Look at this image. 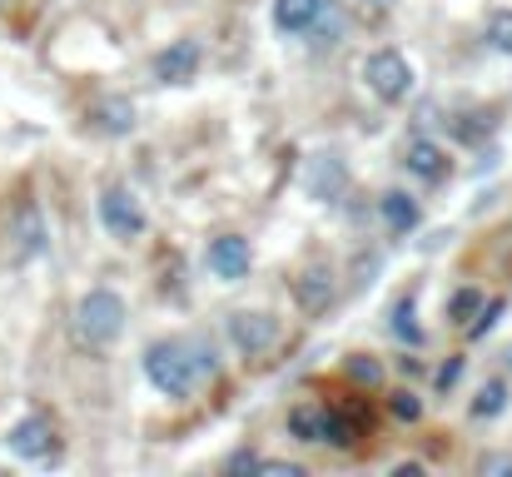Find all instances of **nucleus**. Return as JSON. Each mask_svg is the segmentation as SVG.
Wrapping results in <instances>:
<instances>
[{"mask_svg":"<svg viewBox=\"0 0 512 477\" xmlns=\"http://www.w3.org/2000/svg\"><path fill=\"white\" fill-rule=\"evenodd\" d=\"M378 214H383L388 234H413L418 219H423V209H418V199H413L408 189H388V194L378 199Z\"/></svg>","mask_w":512,"mask_h":477,"instance_id":"12","label":"nucleus"},{"mask_svg":"<svg viewBox=\"0 0 512 477\" xmlns=\"http://www.w3.org/2000/svg\"><path fill=\"white\" fill-rule=\"evenodd\" d=\"M95 125H100L105 135H130V130H135V105H130L125 95H115V100L95 105Z\"/></svg>","mask_w":512,"mask_h":477,"instance_id":"15","label":"nucleus"},{"mask_svg":"<svg viewBox=\"0 0 512 477\" xmlns=\"http://www.w3.org/2000/svg\"><path fill=\"white\" fill-rule=\"evenodd\" d=\"M100 224H105V234L110 239H120V244H130V239H140L145 234V209H140V199L125 189V184H105L100 189Z\"/></svg>","mask_w":512,"mask_h":477,"instance_id":"4","label":"nucleus"},{"mask_svg":"<svg viewBox=\"0 0 512 477\" xmlns=\"http://www.w3.org/2000/svg\"><path fill=\"white\" fill-rule=\"evenodd\" d=\"M478 309H483V294H478V289H458V294H453V304H448V318L463 328V323L478 314Z\"/></svg>","mask_w":512,"mask_h":477,"instance_id":"21","label":"nucleus"},{"mask_svg":"<svg viewBox=\"0 0 512 477\" xmlns=\"http://www.w3.org/2000/svg\"><path fill=\"white\" fill-rule=\"evenodd\" d=\"M498 318H503V304H488V309H483V318L473 323V338H483V333H488V328H493Z\"/></svg>","mask_w":512,"mask_h":477,"instance_id":"22","label":"nucleus"},{"mask_svg":"<svg viewBox=\"0 0 512 477\" xmlns=\"http://www.w3.org/2000/svg\"><path fill=\"white\" fill-rule=\"evenodd\" d=\"M5 448H10L15 458H25V463H55V458H60V438H55V423H50L45 413L20 418V423L5 433Z\"/></svg>","mask_w":512,"mask_h":477,"instance_id":"5","label":"nucleus"},{"mask_svg":"<svg viewBox=\"0 0 512 477\" xmlns=\"http://www.w3.org/2000/svg\"><path fill=\"white\" fill-rule=\"evenodd\" d=\"M125 299L115 294V289H90L80 304H75V318H70V338L85 348V353H105V348H115L120 343V333H125Z\"/></svg>","mask_w":512,"mask_h":477,"instance_id":"2","label":"nucleus"},{"mask_svg":"<svg viewBox=\"0 0 512 477\" xmlns=\"http://www.w3.org/2000/svg\"><path fill=\"white\" fill-rule=\"evenodd\" d=\"M488 45H493L498 55H512V5L488 20Z\"/></svg>","mask_w":512,"mask_h":477,"instance_id":"20","label":"nucleus"},{"mask_svg":"<svg viewBox=\"0 0 512 477\" xmlns=\"http://www.w3.org/2000/svg\"><path fill=\"white\" fill-rule=\"evenodd\" d=\"M508 378H493V383H483V393H478V403H473V418H498L503 408H508Z\"/></svg>","mask_w":512,"mask_h":477,"instance_id":"18","label":"nucleus"},{"mask_svg":"<svg viewBox=\"0 0 512 477\" xmlns=\"http://www.w3.org/2000/svg\"><path fill=\"white\" fill-rule=\"evenodd\" d=\"M329 428H334V413L319 408V403H299V408L289 413V433H294L299 443H329Z\"/></svg>","mask_w":512,"mask_h":477,"instance_id":"13","label":"nucleus"},{"mask_svg":"<svg viewBox=\"0 0 512 477\" xmlns=\"http://www.w3.org/2000/svg\"><path fill=\"white\" fill-rule=\"evenodd\" d=\"M294 299H299L304 314H324V309L334 304V274H329L324 264L304 269V274L294 279Z\"/></svg>","mask_w":512,"mask_h":477,"instance_id":"10","label":"nucleus"},{"mask_svg":"<svg viewBox=\"0 0 512 477\" xmlns=\"http://www.w3.org/2000/svg\"><path fill=\"white\" fill-rule=\"evenodd\" d=\"M339 184H343L339 159H334V155H319V159H314V179H309V189H314L319 199H334V194H339Z\"/></svg>","mask_w":512,"mask_h":477,"instance_id":"17","label":"nucleus"},{"mask_svg":"<svg viewBox=\"0 0 512 477\" xmlns=\"http://www.w3.org/2000/svg\"><path fill=\"white\" fill-rule=\"evenodd\" d=\"M393 408H398V418H418V413H423V408L413 403V393H398V398H393Z\"/></svg>","mask_w":512,"mask_h":477,"instance_id":"23","label":"nucleus"},{"mask_svg":"<svg viewBox=\"0 0 512 477\" xmlns=\"http://www.w3.org/2000/svg\"><path fill=\"white\" fill-rule=\"evenodd\" d=\"M204 264H209V274H214V279L239 284V279L254 269V249H249V239H239V234H219V239H209Z\"/></svg>","mask_w":512,"mask_h":477,"instance_id":"8","label":"nucleus"},{"mask_svg":"<svg viewBox=\"0 0 512 477\" xmlns=\"http://www.w3.org/2000/svg\"><path fill=\"white\" fill-rule=\"evenodd\" d=\"M10 239H15V259H40L45 254V214H40L35 199H20Z\"/></svg>","mask_w":512,"mask_h":477,"instance_id":"9","label":"nucleus"},{"mask_svg":"<svg viewBox=\"0 0 512 477\" xmlns=\"http://www.w3.org/2000/svg\"><path fill=\"white\" fill-rule=\"evenodd\" d=\"M418 304H413V294H403L398 304H393V333L403 338V343H423V328H418Z\"/></svg>","mask_w":512,"mask_h":477,"instance_id":"19","label":"nucleus"},{"mask_svg":"<svg viewBox=\"0 0 512 477\" xmlns=\"http://www.w3.org/2000/svg\"><path fill=\"white\" fill-rule=\"evenodd\" d=\"M319 10H324V0H274V25L284 35H309Z\"/></svg>","mask_w":512,"mask_h":477,"instance_id":"14","label":"nucleus"},{"mask_svg":"<svg viewBox=\"0 0 512 477\" xmlns=\"http://www.w3.org/2000/svg\"><path fill=\"white\" fill-rule=\"evenodd\" d=\"M483 473H512V458H503V453L483 458Z\"/></svg>","mask_w":512,"mask_h":477,"instance_id":"24","label":"nucleus"},{"mask_svg":"<svg viewBox=\"0 0 512 477\" xmlns=\"http://www.w3.org/2000/svg\"><path fill=\"white\" fill-rule=\"evenodd\" d=\"M140 368L150 378V388H160L165 398H189L199 388L204 373H214V348L209 343H184V338H155L140 353Z\"/></svg>","mask_w":512,"mask_h":477,"instance_id":"1","label":"nucleus"},{"mask_svg":"<svg viewBox=\"0 0 512 477\" xmlns=\"http://www.w3.org/2000/svg\"><path fill=\"white\" fill-rule=\"evenodd\" d=\"M403 164H408V174H418V179H428V184H443L448 179V155H443V145H433V140H408V150H403Z\"/></svg>","mask_w":512,"mask_h":477,"instance_id":"11","label":"nucleus"},{"mask_svg":"<svg viewBox=\"0 0 512 477\" xmlns=\"http://www.w3.org/2000/svg\"><path fill=\"white\" fill-rule=\"evenodd\" d=\"M199 60H204V45L199 40H170L165 50H155L150 60V75L160 85H189L199 75Z\"/></svg>","mask_w":512,"mask_h":477,"instance_id":"7","label":"nucleus"},{"mask_svg":"<svg viewBox=\"0 0 512 477\" xmlns=\"http://www.w3.org/2000/svg\"><path fill=\"white\" fill-rule=\"evenodd\" d=\"M339 35H343V10H339V0H324L319 20L309 25V40H314L319 50H329V45H334Z\"/></svg>","mask_w":512,"mask_h":477,"instance_id":"16","label":"nucleus"},{"mask_svg":"<svg viewBox=\"0 0 512 477\" xmlns=\"http://www.w3.org/2000/svg\"><path fill=\"white\" fill-rule=\"evenodd\" d=\"M363 80H368V90H373L383 105H403V100L413 95V65H408V55L393 50V45H383V50H373V55L363 60Z\"/></svg>","mask_w":512,"mask_h":477,"instance_id":"3","label":"nucleus"},{"mask_svg":"<svg viewBox=\"0 0 512 477\" xmlns=\"http://www.w3.org/2000/svg\"><path fill=\"white\" fill-rule=\"evenodd\" d=\"M224 333H229V343H234L244 358H264V353L279 343V318L259 314V309H239V314H229Z\"/></svg>","mask_w":512,"mask_h":477,"instance_id":"6","label":"nucleus"}]
</instances>
